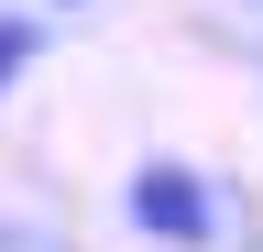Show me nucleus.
Returning <instances> with one entry per match:
<instances>
[{"mask_svg":"<svg viewBox=\"0 0 263 252\" xmlns=\"http://www.w3.org/2000/svg\"><path fill=\"white\" fill-rule=\"evenodd\" d=\"M33 66H44V22H33V11H0V99H11Z\"/></svg>","mask_w":263,"mask_h":252,"instance_id":"2","label":"nucleus"},{"mask_svg":"<svg viewBox=\"0 0 263 252\" xmlns=\"http://www.w3.org/2000/svg\"><path fill=\"white\" fill-rule=\"evenodd\" d=\"M121 219L143 241H164V252H209L219 241V186L186 165V153H143V165L121 176Z\"/></svg>","mask_w":263,"mask_h":252,"instance_id":"1","label":"nucleus"}]
</instances>
